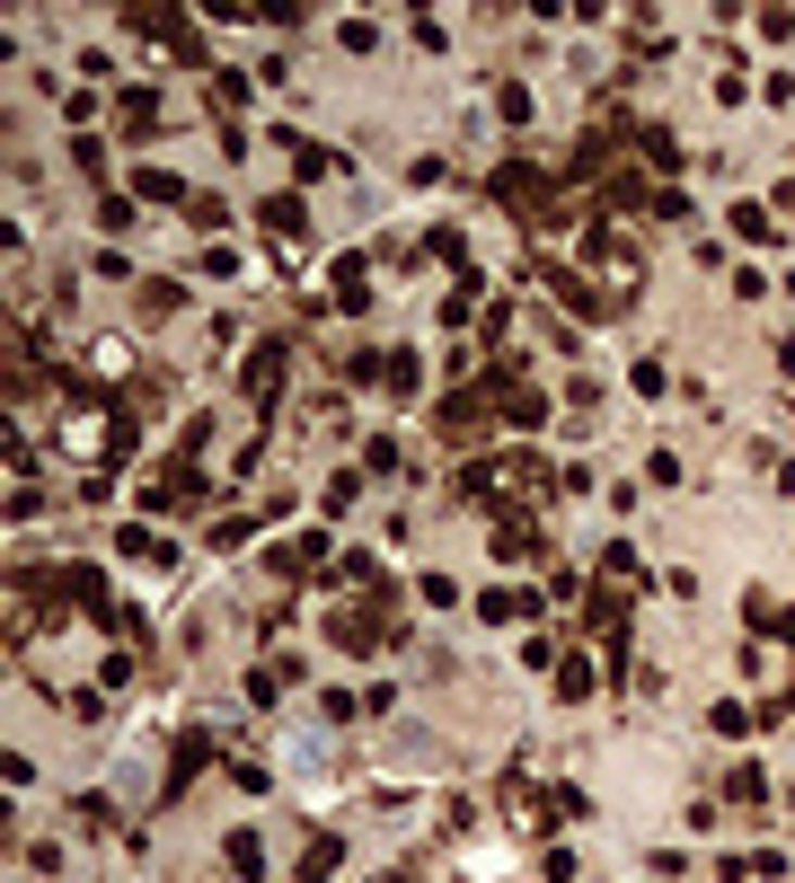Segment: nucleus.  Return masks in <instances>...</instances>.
Listing matches in <instances>:
<instances>
[{
  "label": "nucleus",
  "instance_id": "12",
  "mask_svg": "<svg viewBox=\"0 0 795 883\" xmlns=\"http://www.w3.org/2000/svg\"><path fill=\"white\" fill-rule=\"evenodd\" d=\"M478 609H487V619H521V609H530V592H487Z\"/></svg>",
  "mask_w": 795,
  "mask_h": 883
},
{
  "label": "nucleus",
  "instance_id": "1",
  "mask_svg": "<svg viewBox=\"0 0 795 883\" xmlns=\"http://www.w3.org/2000/svg\"><path fill=\"white\" fill-rule=\"evenodd\" d=\"M540 487H548V468L530 459V451H504V459L478 468V495H513V504H521V495H540Z\"/></svg>",
  "mask_w": 795,
  "mask_h": 883
},
{
  "label": "nucleus",
  "instance_id": "4",
  "mask_svg": "<svg viewBox=\"0 0 795 883\" xmlns=\"http://www.w3.org/2000/svg\"><path fill=\"white\" fill-rule=\"evenodd\" d=\"M115 106H124V133H151V124H160V98H151V89H124Z\"/></svg>",
  "mask_w": 795,
  "mask_h": 883
},
{
  "label": "nucleus",
  "instance_id": "7",
  "mask_svg": "<svg viewBox=\"0 0 795 883\" xmlns=\"http://www.w3.org/2000/svg\"><path fill=\"white\" fill-rule=\"evenodd\" d=\"M734 239H778L769 230V203H734Z\"/></svg>",
  "mask_w": 795,
  "mask_h": 883
},
{
  "label": "nucleus",
  "instance_id": "9",
  "mask_svg": "<svg viewBox=\"0 0 795 883\" xmlns=\"http://www.w3.org/2000/svg\"><path fill=\"white\" fill-rule=\"evenodd\" d=\"M265 230L292 239V230H301V203H292V194H265Z\"/></svg>",
  "mask_w": 795,
  "mask_h": 883
},
{
  "label": "nucleus",
  "instance_id": "13",
  "mask_svg": "<svg viewBox=\"0 0 795 883\" xmlns=\"http://www.w3.org/2000/svg\"><path fill=\"white\" fill-rule=\"evenodd\" d=\"M389 883H398V874H389Z\"/></svg>",
  "mask_w": 795,
  "mask_h": 883
},
{
  "label": "nucleus",
  "instance_id": "2",
  "mask_svg": "<svg viewBox=\"0 0 795 883\" xmlns=\"http://www.w3.org/2000/svg\"><path fill=\"white\" fill-rule=\"evenodd\" d=\"M275 389H283V345H256V363H248V398L265 406Z\"/></svg>",
  "mask_w": 795,
  "mask_h": 883
},
{
  "label": "nucleus",
  "instance_id": "5",
  "mask_svg": "<svg viewBox=\"0 0 795 883\" xmlns=\"http://www.w3.org/2000/svg\"><path fill=\"white\" fill-rule=\"evenodd\" d=\"M724 795H734V804H760V795H769V769H760V760H743L734 778H724Z\"/></svg>",
  "mask_w": 795,
  "mask_h": 883
},
{
  "label": "nucleus",
  "instance_id": "11",
  "mask_svg": "<svg viewBox=\"0 0 795 883\" xmlns=\"http://www.w3.org/2000/svg\"><path fill=\"white\" fill-rule=\"evenodd\" d=\"M389 380H398V398H416V380H425V363H416V354H389Z\"/></svg>",
  "mask_w": 795,
  "mask_h": 883
},
{
  "label": "nucleus",
  "instance_id": "10",
  "mask_svg": "<svg viewBox=\"0 0 795 883\" xmlns=\"http://www.w3.org/2000/svg\"><path fill=\"white\" fill-rule=\"evenodd\" d=\"M142 194H160V203H194V194L177 186V168H142Z\"/></svg>",
  "mask_w": 795,
  "mask_h": 883
},
{
  "label": "nucleus",
  "instance_id": "8",
  "mask_svg": "<svg viewBox=\"0 0 795 883\" xmlns=\"http://www.w3.org/2000/svg\"><path fill=\"white\" fill-rule=\"evenodd\" d=\"M583 690H592V663L566 654V663H557V698H583Z\"/></svg>",
  "mask_w": 795,
  "mask_h": 883
},
{
  "label": "nucleus",
  "instance_id": "6",
  "mask_svg": "<svg viewBox=\"0 0 795 883\" xmlns=\"http://www.w3.org/2000/svg\"><path fill=\"white\" fill-rule=\"evenodd\" d=\"M230 866L256 883V874H265V840H256V831H230Z\"/></svg>",
  "mask_w": 795,
  "mask_h": 883
},
{
  "label": "nucleus",
  "instance_id": "3",
  "mask_svg": "<svg viewBox=\"0 0 795 883\" xmlns=\"http://www.w3.org/2000/svg\"><path fill=\"white\" fill-rule=\"evenodd\" d=\"M495 406H504L513 425H540V416H548V398H540V389H495Z\"/></svg>",
  "mask_w": 795,
  "mask_h": 883
}]
</instances>
